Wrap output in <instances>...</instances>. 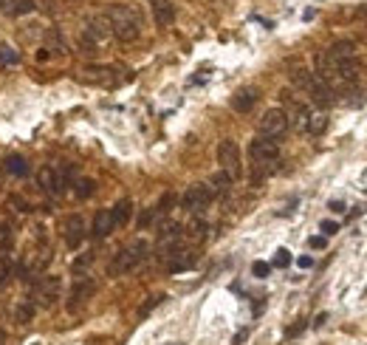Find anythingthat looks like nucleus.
<instances>
[{
	"label": "nucleus",
	"instance_id": "nucleus-23",
	"mask_svg": "<svg viewBox=\"0 0 367 345\" xmlns=\"http://www.w3.org/2000/svg\"><path fill=\"white\" fill-rule=\"evenodd\" d=\"M20 62V54L9 45H0V65H17Z\"/></svg>",
	"mask_w": 367,
	"mask_h": 345
},
{
	"label": "nucleus",
	"instance_id": "nucleus-34",
	"mask_svg": "<svg viewBox=\"0 0 367 345\" xmlns=\"http://www.w3.org/2000/svg\"><path fill=\"white\" fill-rule=\"evenodd\" d=\"M311 264H314V261H311V258H300V266H303V269H308V266H311Z\"/></svg>",
	"mask_w": 367,
	"mask_h": 345
},
{
	"label": "nucleus",
	"instance_id": "nucleus-17",
	"mask_svg": "<svg viewBox=\"0 0 367 345\" xmlns=\"http://www.w3.org/2000/svg\"><path fill=\"white\" fill-rule=\"evenodd\" d=\"M286 113H288V125H294L297 130H305V125H308V119H311V108H308V105L294 102L291 111H286Z\"/></svg>",
	"mask_w": 367,
	"mask_h": 345
},
{
	"label": "nucleus",
	"instance_id": "nucleus-36",
	"mask_svg": "<svg viewBox=\"0 0 367 345\" xmlns=\"http://www.w3.org/2000/svg\"><path fill=\"white\" fill-rule=\"evenodd\" d=\"M170 345H184V343H170Z\"/></svg>",
	"mask_w": 367,
	"mask_h": 345
},
{
	"label": "nucleus",
	"instance_id": "nucleus-19",
	"mask_svg": "<svg viewBox=\"0 0 367 345\" xmlns=\"http://www.w3.org/2000/svg\"><path fill=\"white\" fill-rule=\"evenodd\" d=\"M111 215H113V224H116V227H125V224L130 221V215H133V201H130V198H122V201L111 210Z\"/></svg>",
	"mask_w": 367,
	"mask_h": 345
},
{
	"label": "nucleus",
	"instance_id": "nucleus-7",
	"mask_svg": "<svg viewBox=\"0 0 367 345\" xmlns=\"http://www.w3.org/2000/svg\"><path fill=\"white\" fill-rule=\"evenodd\" d=\"M212 198H215V193H212L209 184H192V187H186V193L181 196V207L186 213L198 215V213H203L212 204Z\"/></svg>",
	"mask_w": 367,
	"mask_h": 345
},
{
	"label": "nucleus",
	"instance_id": "nucleus-11",
	"mask_svg": "<svg viewBox=\"0 0 367 345\" xmlns=\"http://www.w3.org/2000/svg\"><path fill=\"white\" fill-rule=\"evenodd\" d=\"M94 292H96L94 278H88V275L77 278V281H74V286H71V295H68V312H77V306L88 303V300L94 298Z\"/></svg>",
	"mask_w": 367,
	"mask_h": 345
},
{
	"label": "nucleus",
	"instance_id": "nucleus-13",
	"mask_svg": "<svg viewBox=\"0 0 367 345\" xmlns=\"http://www.w3.org/2000/svg\"><path fill=\"white\" fill-rule=\"evenodd\" d=\"M113 230H116V224H113V215H111V210H99V213L94 215L91 235H94V238H108Z\"/></svg>",
	"mask_w": 367,
	"mask_h": 345
},
{
	"label": "nucleus",
	"instance_id": "nucleus-24",
	"mask_svg": "<svg viewBox=\"0 0 367 345\" xmlns=\"http://www.w3.org/2000/svg\"><path fill=\"white\" fill-rule=\"evenodd\" d=\"M11 244H14V232H11V227H9V224H0V252L11 249Z\"/></svg>",
	"mask_w": 367,
	"mask_h": 345
},
{
	"label": "nucleus",
	"instance_id": "nucleus-22",
	"mask_svg": "<svg viewBox=\"0 0 367 345\" xmlns=\"http://www.w3.org/2000/svg\"><path fill=\"white\" fill-rule=\"evenodd\" d=\"M74 187H77V190H74L77 198H91V196L96 193V181H94V179H79Z\"/></svg>",
	"mask_w": 367,
	"mask_h": 345
},
{
	"label": "nucleus",
	"instance_id": "nucleus-31",
	"mask_svg": "<svg viewBox=\"0 0 367 345\" xmlns=\"http://www.w3.org/2000/svg\"><path fill=\"white\" fill-rule=\"evenodd\" d=\"M246 337H249V329H243L240 334H235V340H232V345H240L243 340H246Z\"/></svg>",
	"mask_w": 367,
	"mask_h": 345
},
{
	"label": "nucleus",
	"instance_id": "nucleus-1",
	"mask_svg": "<svg viewBox=\"0 0 367 345\" xmlns=\"http://www.w3.org/2000/svg\"><path fill=\"white\" fill-rule=\"evenodd\" d=\"M105 20L111 26V34L122 43H133L142 34V20H139L136 9L128 3H111L105 11Z\"/></svg>",
	"mask_w": 367,
	"mask_h": 345
},
{
	"label": "nucleus",
	"instance_id": "nucleus-26",
	"mask_svg": "<svg viewBox=\"0 0 367 345\" xmlns=\"http://www.w3.org/2000/svg\"><path fill=\"white\" fill-rule=\"evenodd\" d=\"M162 300H164L162 295H159V298H150V303H145V306L139 309V317H147V315H150V312H153V309H156V306H159Z\"/></svg>",
	"mask_w": 367,
	"mask_h": 345
},
{
	"label": "nucleus",
	"instance_id": "nucleus-25",
	"mask_svg": "<svg viewBox=\"0 0 367 345\" xmlns=\"http://www.w3.org/2000/svg\"><path fill=\"white\" fill-rule=\"evenodd\" d=\"M31 317H34V306H28V303L17 306V320H20V323H28Z\"/></svg>",
	"mask_w": 367,
	"mask_h": 345
},
{
	"label": "nucleus",
	"instance_id": "nucleus-21",
	"mask_svg": "<svg viewBox=\"0 0 367 345\" xmlns=\"http://www.w3.org/2000/svg\"><path fill=\"white\" fill-rule=\"evenodd\" d=\"M232 181H235V179H232L229 173H223V170L215 173V176H212V193H226V190L232 187Z\"/></svg>",
	"mask_w": 367,
	"mask_h": 345
},
{
	"label": "nucleus",
	"instance_id": "nucleus-30",
	"mask_svg": "<svg viewBox=\"0 0 367 345\" xmlns=\"http://www.w3.org/2000/svg\"><path fill=\"white\" fill-rule=\"evenodd\" d=\"M91 261H94V255H91V252H88V255H85V258H82V261H77V264H74V269H85V266H88V264H91Z\"/></svg>",
	"mask_w": 367,
	"mask_h": 345
},
{
	"label": "nucleus",
	"instance_id": "nucleus-27",
	"mask_svg": "<svg viewBox=\"0 0 367 345\" xmlns=\"http://www.w3.org/2000/svg\"><path fill=\"white\" fill-rule=\"evenodd\" d=\"M269 269H271V266H269V264H260V261L252 266V272H254L257 278H266V275H269Z\"/></svg>",
	"mask_w": 367,
	"mask_h": 345
},
{
	"label": "nucleus",
	"instance_id": "nucleus-5",
	"mask_svg": "<svg viewBox=\"0 0 367 345\" xmlns=\"http://www.w3.org/2000/svg\"><path fill=\"white\" fill-rule=\"evenodd\" d=\"M218 162H220V170L229 173L232 179H237L243 173V159H240V147L235 139H223L218 145Z\"/></svg>",
	"mask_w": 367,
	"mask_h": 345
},
{
	"label": "nucleus",
	"instance_id": "nucleus-3",
	"mask_svg": "<svg viewBox=\"0 0 367 345\" xmlns=\"http://www.w3.org/2000/svg\"><path fill=\"white\" fill-rule=\"evenodd\" d=\"M291 79L300 85V88H305L308 94H311V99L320 105V108H328V105H334V99H337V94H334V88L320 77V74H314V71H305V68H297L294 74H291Z\"/></svg>",
	"mask_w": 367,
	"mask_h": 345
},
{
	"label": "nucleus",
	"instance_id": "nucleus-8",
	"mask_svg": "<svg viewBox=\"0 0 367 345\" xmlns=\"http://www.w3.org/2000/svg\"><path fill=\"white\" fill-rule=\"evenodd\" d=\"M79 79L82 82H88V85H102V88H113V85H119V71L113 68V65H85L82 68V74H79Z\"/></svg>",
	"mask_w": 367,
	"mask_h": 345
},
{
	"label": "nucleus",
	"instance_id": "nucleus-4",
	"mask_svg": "<svg viewBox=\"0 0 367 345\" xmlns=\"http://www.w3.org/2000/svg\"><path fill=\"white\" fill-rule=\"evenodd\" d=\"M249 156H252V162L257 164V170H260V167L269 170V167L277 164V159H280V145H277L274 139L257 136V139L249 145Z\"/></svg>",
	"mask_w": 367,
	"mask_h": 345
},
{
	"label": "nucleus",
	"instance_id": "nucleus-12",
	"mask_svg": "<svg viewBox=\"0 0 367 345\" xmlns=\"http://www.w3.org/2000/svg\"><path fill=\"white\" fill-rule=\"evenodd\" d=\"M85 235H88V230H85L82 215H68L65 224H62V238H65V244H68L71 249H77V247L85 241Z\"/></svg>",
	"mask_w": 367,
	"mask_h": 345
},
{
	"label": "nucleus",
	"instance_id": "nucleus-9",
	"mask_svg": "<svg viewBox=\"0 0 367 345\" xmlns=\"http://www.w3.org/2000/svg\"><path fill=\"white\" fill-rule=\"evenodd\" d=\"M60 289H62L60 278L43 275V278L37 281V286H34V300H37L43 309H51V306L60 300Z\"/></svg>",
	"mask_w": 367,
	"mask_h": 345
},
{
	"label": "nucleus",
	"instance_id": "nucleus-2",
	"mask_svg": "<svg viewBox=\"0 0 367 345\" xmlns=\"http://www.w3.org/2000/svg\"><path fill=\"white\" fill-rule=\"evenodd\" d=\"M150 255V244L147 241H133L130 247L119 249L108 266V275L111 278H122V275H130L133 269H139Z\"/></svg>",
	"mask_w": 367,
	"mask_h": 345
},
{
	"label": "nucleus",
	"instance_id": "nucleus-16",
	"mask_svg": "<svg viewBox=\"0 0 367 345\" xmlns=\"http://www.w3.org/2000/svg\"><path fill=\"white\" fill-rule=\"evenodd\" d=\"M254 102H257V91H254V88H243V91L235 94L232 108H235L237 113H249V111L254 108Z\"/></svg>",
	"mask_w": 367,
	"mask_h": 345
},
{
	"label": "nucleus",
	"instance_id": "nucleus-18",
	"mask_svg": "<svg viewBox=\"0 0 367 345\" xmlns=\"http://www.w3.org/2000/svg\"><path fill=\"white\" fill-rule=\"evenodd\" d=\"M3 170H6L9 176L23 179V176L28 173V164H26V159H23L20 153H11V156H6V159H3Z\"/></svg>",
	"mask_w": 367,
	"mask_h": 345
},
{
	"label": "nucleus",
	"instance_id": "nucleus-14",
	"mask_svg": "<svg viewBox=\"0 0 367 345\" xmlns=\"http://www.w3.org/2000/svg\"><path fill=\"white\" fill-rule=\"evenodd\" d=\"M195 266V252H189V249H176V252H170V261H167V269L170 272H186V269H192Z\"/></svg>",
	"mask_w": 367,
	"mask_h": 345
},
{
	"label": "nucleus",
	"instance_id": "nucleus-10",
	"mask_svg": "<svg viewBox=\"0 0 367 345\" xmlns=\"http://www.w3.org/2000/svg\"><path fill=\"white\" fill-rule=\"evenodd\" d=\"M37 179H40V187H43L45 193H51V196H60V193L65 190V184H68L65 170H60V167H54V164H45Z\"/></svg>",
	"mask_w": 367,
	"mask_h": 345
},
{
	"label": "nucleus",
	"instance_id": "nucleus-29",
	"mask_svg": "<svg viewBox=\"0 0 367 345\" xmlns=\"http://www.w3.org/2000/svg\"><path fill=\"white\" fill-rule=\"evenodd\" d=\"M288 261H291V258H288V252H286V249H280V252H277V258H274V264H277V266H288Z\"/></svg>",
	"mask_w": 367,
	"mask_h": 345
},
{
	"label": "nucleus",
	"instance_id": "nucleus-20",
	"mask_svg": "<svg viewBox=\"0 0 367 345\" xmlns=\"http://www.w3.org/2000/svg\"><path fill=\"white\" fill-rule=\"evenodd\" d=\"M325 128H328V113H322V111H311V119H308V125H305V133H311V136H320V133H325Z\"/></svg>",
	"mask_w": 367,
	"mask_h": 345
},
{
	"label": "nucleus",
	"instance_id": "nucleus-32",
	"mask_svg": "<svg viewBox=\"0 0 367 345\" xmlns=\"http://www.w3.org/2000/svg\"><path fill=\"white\" fill-rule=\"evenodd\" d=\"M311 247H314V249H322V247H325V238H311Z\"/></svg>",
	"mask_w": 367,
	"mask_h": 345
},
{
	"label": "nucleus",
	"instance_id": "nucleus-35",
	"mask_svg": "<svg viewBox=\"0 0 367 345\" xmlns=\"http://www.w3.org/2000/svg\"><path fill=\"white\" fill-rule=\"evenodd\" d=\"M0 345H6V332H0Z\"/></svg>",
	"mask_w": 367,
	"mask_h": 345
},
{
	"label": "nucleus",
	"instance_id": "nucleus-6",
	"mask_svg": "<svg viewBox=\"0 0 367 345\" xmlns=\"http://www.w3.org/2000/svg\"><path fill=\"white\" fill-rule=\"evenodd\" d=\"M286 130H288V113L283 108H269L260 119V136L277 142L280 136H286Z\"/></svg>",
	"mask_w": 367,
	"mask_h": 345
},
{
	"label": "nucleus",
	"instance_id": "nucleus-33",
	"mask_svg": "<svg viewBox=\"0 0 367 345\" xmlns=\"http://www.w3.org/2000/svg\"><path fill=\"white\" fill-rule=\"evenodd\" d=\"M303 329H305V326H303V323H300V326H294V329H288V337H297V334H300V332H303Z\"/></svg>",
	"mask_w": 367,
	"mask_h": 345
},
{
	"label": "nucleus",
	"instance_id": "nucleus-15",
	"mask_svg": "<svg viewBox=\"0 0 367 345\" xmlns=\"http://www.w3.org/2000/svg\"><path fill=\"white\" fill-rule=\"evenodd\" d=\"M153 20L156 26H170L176 20V6L170 0H153Z\"/></svg>",
	"mask_w": 367,
	"mask_h": 345
},
{
	"label": "nucleus",
	"instance_id": "nucleus-28",
	"mask_svg": "<svg viewBox=\"0 0 367 345\" xmlns=\"http://www.w3.org/2000/svg\"><path fill=\"white\" fill-rule=\"evenodd\" d=\"M322 232H325V235H334V232H339V224H334V221H322Z\"/></svg>",
	"mask_w": 367,
	"mask_h": 345
}]
</instances>
